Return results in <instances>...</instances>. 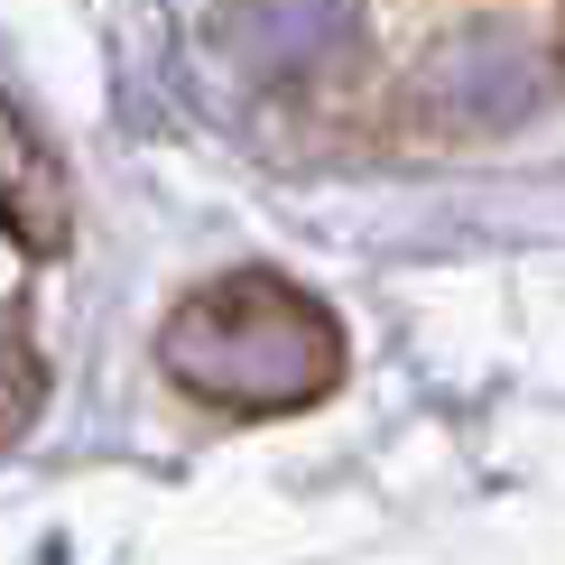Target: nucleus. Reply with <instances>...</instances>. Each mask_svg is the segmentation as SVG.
I'll return each instance as SVG.
<instances>
[{
	"mask_svg": "<svg viewBox=\"0 0 565 565\" xmlns=\"http://www.w3.org/2000/svg\"><path fill=\"white\" fill-rule=\"evenodd\" d=\"M38 408H46V352L29 334V316H0V445H19L38 427Z\"/></svg>",
	"mask_w": 565,
	"mask_h": 565,
	"instance_id": "3",
	"label": "nucleus"
},
{
	"mask_svg": "<svg viewBox=\"0 0 565 565\" xmlns=\"http://www.w3.org/2000/svg\"><path fill=\"white\" fill-rule=\"evenodd\" d=\"M158 362L185 398L232 417H278L306 408L343 381V324L324 316L297 278L278 269H232L214 288H195L158 334Z\"/></svg>",
	"mask_w": 565,
	"mask_h": 565,
	"instance_id": "1",
	"label": "nucleus"
},
{
	"mask_svg": "<svg viewBox=\"0 0 565 565\" xmlns=\"http://www.w3.org/2000/svg\"><path fill=\"white\" fill-rule=\"evenodd\" d=\"M0 232L29 260H56L75 242V204H65V158L19 103H0Z\"/></svg>",
	"mask_w": 565,
	"mask_h": 565,
	"instance_id": "2",
	"label": "nucleus"
}]
</instances>
